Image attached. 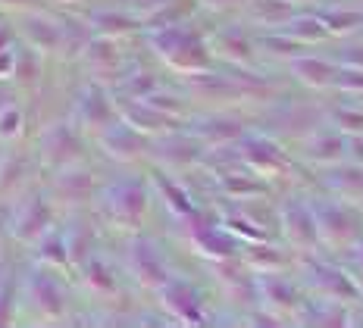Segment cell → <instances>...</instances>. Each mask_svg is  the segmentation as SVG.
I'll return each instance as SVG.
<instances>
[{"mask_svg": "<svg viewBox=\"0 0 363 328\" xmlns=\"http://www.w3.org/2000/svg\"><path fill=\"white\" fill-rule=\"evenodd\" d=\"M147 41H150V50L176 72L198 75L213 66V53H210L207 38H203L198 28L188 26V22L157 28V32L147 35Z\"/></svg>", "mask_w": 363, "mask_h": 328, "instance_id": "cell-1", "label": "cell"}, {"mask_svg": "<svg viewBox=\"0 0 363 328\" xmlns=\"http://www.w3.org/2000/svg\"><path fill=\"white\" fill-rule=\"evenodd\" d=\"M101 200H104V213L113 222L123 228H135L145 219L150 197H147L145 179H123V181H113L110 188H104Z\"/></svg>", "mask_w": 363, "mask_h": 328, "instance_id": "cell-2", "label": "cell"}, {"mask_svg": "<svg viewBox=\"0 0 363 328\" xmlns=\"http://www.w3.org/2000/svg\"><path fill=\"white\" fill-rule=\"evenodd\" d=\"M38 154L50 166V169H63L85 157V138L82 128H75L72 122H54L50 128H44L41 141H38Z\"/></svg>", "mask_w": 363, "mask_h": 328, "instance_id": "cell-3", "label": "cell"}, {"mask_svg": "<svg viewBox=\"0 0 363 328\" xmlns=\"http://www.w3.org/2000/svg\"><path fill=\"white\" fill-rule=\"evenodd\" d=\"M26 300L41 319H60L66 312V291L50 269L32 266L26 276Z\"/></svg>", "mask_w": 363, "mask_h": 328, "instance_id": "cell-4", "label": "cell"}, {"mask_svg": "<svg viewBox=\"0 0 363 328\" xmlns=\"http://www.w3.org/2000/svg\"><path fill=\"white\" fill-rule=\"evenodd\" d=\"M235 150H238L241 163L257 175H285L291 169L289 154H285L272 138H263V135H247L245 132L235 141Z\"/></svg>", "mask_w": 363, "mask_h": 328, "instance_id": "cell-5", "label": "cell"}, {"mask_svg": "<svg viewBox=\"0 0 363 328\" xmlns=\"http://www.w3.org/2000/svg\"><path fill=\"white\" fill-rule=\"evenodd\" d=\"M157 294H160L163 310L169 312L172 319H179V322H185V325H203V322H207V316H203L201 291L191 285V281L169 276L160 288H157Z\"/></svg>", "mask_w": 363, "mask_h": 328, "instance_id": "cell-6", "label": "cell"}, {"mask_svg": "<svg viewBox=\"0 0 363 328\" xmlns=\"http://www.w3.org/2000/svg\"><path fill=\"white\" fill-rule=\"evenodd\" d=\"M75 119H79L82 135H101L110 122L119 119L116 113V101L107 94V88L97 85V81H88L79 94V103H75Z\"/></svg>", "mask_w": 363, "mask_h": 328, "instance_id": "cell-7", "label": "cell"}, {"mask_svg": "<svg viewBox=\"0 0 363 328\" xmlns=\"http://www.w3.org/2000/svg\"><path fill=\"white\" fill-rule=\"evenodd\" d=\"M48 228H54V207L44 194H28L19 210L10 213V234L16 241L35 244Z\"/></svg>", "mask_w": 363, "mask_h": 328, "instance_id": "cell-8", "label": "cell"}, {"mask_svg": "<svg viewBox=\"0 0 363 328\" xmlns=\"http://www.w3.org/2000/svg\"><path fill=\"white\" fill-rule=\"evenodd\" d=\"M97 138H101L104 154L116 159V163H135V159H145L150 154V138L141 135L138 128H132L125 119L110 122Z\"/></svg>", "mask_w": 363, "mask_h": 328, "instance_id": "cell-9", "label": "cell"}, {"mask_svg": "<svg viewBox=\"0 0 363 328\" xmlns=\"http://www.w3.org/2000/svg\"><path fill=\"white\" fill-rule=\"evenodd\" d=\"M128 272H132V278L138 281L141 288H150V291H157V288L169 278V269H166L160 250H157L145 234H135V238L128 241Z\"/></svg>", "mask_w": 363, "mask_h": 328, "instance_id": "cell-10", "label": "cell"}, {"mask_svg": "<svg viewBox=\"0 0 363 328\" xmlns=\"http://www.w3.org/2000/svg\"><path fill=\"white\" fill-rule=\"evenodd\" d=\"M116 113L119 119H125L132 128H138L141 135L147 138H157V135H166V132H176L182 125L179 116H166L157 106H150L147 101H135V97H116Z\"/></svg>", "mask_w": 363, "mask_h": 328, "instance_id": "cell-11", "label": "cell"}, {"mask_svg": "<svg viewBox=\"0 0 363 328\" xmlns=\"http://www.w3.org/2000/svg\"><path fill=\"white\" fill-rule=\"evenodd\" d=\"M16 32L22 38V44H28V47H35L38 53H60L63 47V22L44 16V13L38 10H26L19 16V26Z\"/></svg>", "mask_w": 363, "mask_h": 328, "instance_id": "cell-12", "label": "cell"}, {"mask_svg": "<svg viewBox=\"0 0 363 328\" xmlns=\"http://www.w3.org/2000/svg\"><path fill=\"white\" fill-rule=\"evenodd\" d=\"M313 222H316V234L320 241L332 244V247H347L357 238V222L345 207L338 203H313Z\"/></svg>", "mask_w": 363, "mask_h": 328, "instance_id": "cell-13", "label": "cell"}, {"mask_svg": "<svg viewBox=\"0 0 363 328\" xmlns=\"http://www.w3.org/2000/svg\"><path fill=\"white\" fill-rule=\"evenodd\" d=\"M147 157H157L166 166H191L203 157V144L194 138V135H185L176 128V132H166V135L150 138Z\"/></svg>", "mask_w": 363, "mask_h": 328, "instance_id": "cell-14", "label": "cell"}, {"mask_svg": "<svg viewBox=\"0 0 363 328\" xmlns=\"http://www.w3.org/2000/svg\"><path fill=\"white\" fill-rule=\"evenodd\" d=\"M79 57L85 60L91 75L101 79V81H113V79H119V72H123V50H119L116 38L91 35Z\"/></svg>", "mask_w": 363, "mask_h": 328, "instance_id": "cell-15", "label": "cell"}, {"mask_svg": "<svg viewBox=\"0 0 363 328\" xmlns=\"http://www.w3.org/2000/svg\"><path fill=\"white\" fill-rule=\"evenodd\" d=\"M191 244L198 247L201 256L207 259H229L238 256V241L225 225H210L191 216Z\"/></svg>", "mask_w": 363, "mask_h": 328, "instance_id": "cell-16", "label": "cell"}, {"mask_svg": "<svg viewBox=\"0 0 363 328\" xmlns=\"http://www.w3.org/2000/svg\"><path fill=\"white\" fill-rule=\"evenodd\" d=\"M310 272V285H316V291L326 294L329 300H360V288L357 281L347 276L345 269H335L332 263H310L307 266Z\"/></svg>", "mask_w": 363, "mask_h": 328, "instance_id": "cell-17", "label": "cell"}, {"mask_svg": "<svg viewBox=\"0 0 363 328\" xmlns=\"http://www.w3.org/2000/svg\"><path fill=\"white\" fill-rule=\"evenodd\" d=\"M282 232H285V241L298 250H310V247L320 244L316 222H313V210L301 200H289L282 207Z\"/></svg>", "mask_w": 363, "mask_h": 328, "instance_id": "cell-18", "label": "cell"}, {"mask_svg": "<svg viewBox=\"0 0 363 328\" xmlns=\"http://www.w3.org/2000/svg\"><path fill=\"white\" fill-rule=\"evenodd\" d=\"M257 300L272 312H298L301 310V291L285 278H276V272H260L257 278Z\"/></svg>", "mask_w": 363, "mask_h": 328, "instance_id": "cell-19", "label": "cell"}, {"mask_svg": "<svg viewBox=\"0 0 363 328\" xmlns=\"http://www.w3.org/2000/svg\"><path fill=\"white\" fill-rule=\"evenodd\" d=\"M94 175H91L85 166L72 163V166H63V169H57V179H54V197L63 203H69V207H79V203H85L94 197Z\"/></svg>", "mask_w": 363, "mask_h": 328, "instance_id": "cell-20", "label": "cell"}, {"mask_svg": "<svg viewBox=\"0 0 363 328\" xmlns=\"http://www.w3.org/2000/svg\"><path fill=\"white\" fill-rule=\"evenodd\" d=\"M210 44V53L219 60H229V63L241 66V69H251L254 66V57H257V47H254V38L245 35L241 28H223V32L213 35Z\"/></svg>", "mask_w": 363, "mask_h": 328, "instance_id": "cell-21", "label": "cell"}, {"mask_svg": "<svg viewBox=\"0 0 363 328\" xmlns=\"http://www.w3.org/2000/svg\"><path fill=\"white\" fill-rule=\"evenodd\" d=\"M88 28L91 35H104V38H125L141 32V19L128 10H113V6H94L88 10Z\"/></svg>", "mask_w": 363, "mask_h": 328, "instance_id": "cell-22", "label": "cell"}, {"mask_svg": "<svg viewBox=\"0 0 363 328\" xmlns=\"http://www.w3.org/2000/svg\"><path fill=\"white\" fill-rule=\"evenodd\" d=\"M191 135L198 138L203 147H225V144H235L245 135V125L232 116H207L201 122H194Z\"/></svg>", "mask_w": 363, "mask_h": 328, "instance_id": "cell-23", "label": "cell"}, {"mask_svg": "<svg viewBox=\"0 0 363 328\" xmlns=\"http://www.w3.org/2000/svg\"><path fill=\"white\" fill-rule=\"evenodd\" d=\"M335 66H338V63H332V60H326V57H307V53H301V57L289 60V69H291L294 79H298L301 85L316 88V91L332 88V79H335Z\"/></svg>", "mask_w": 363, "mask_h": 328, "instance_id": "cell-24", "label": "cell"}, {"mask_svg": "<svg viewBox=\"0 0 363 328\" xmlns=\"http://www.w3.org/2000/svg\"><path fill=\"white\" fill-rule=\"evenodd\" d=\"M79 272H82V281L88 285V291L101 294V297H113L119 294V281H116V272L110 269V263L104 256L91 254L79 263Z\"/></svg>", "mask_w": 363, "mask_h": 328, "instance_id": "cell-25", "label": "cell"}, {"mask_svg": "<svg viewBox=\"0 0 363 328\" xmlns=\"http://www.w3.org/2000/svg\"><path fill=\"white\" fill-rule=\"evenodd\" d=\"M304 154L313 159V163H338L345 157V135L338 128H316L310 135Z\"/></svg>", "mask_w": 363, "mask_h": 328, "instance_id": "cell-26", "label": "cell"}, {"mask_svg": "<svg viewBox=\"0 0 363 328\" xmlns=\"http://www.w3.org/2000/svg\"><path fill=\"white\" fill-rule=\"evenodd\" d=\"M198 6V0H166L157 10L145 13L141 19V28L145 32H157V28H166V26H179V22H188Z\"/></svg>", "mask_w": 363, "mask_h": 328, "instance_id": "cell-27", "label": "cell"}, {"mask_svg": "<svg viewBox=\"0 0 363 328\" xmlns=\"http://www.w3.org/2000/svg\"><path fill=\"white\" fill-rule=\"evenodd\" d=\"M247 13L254 22L267 28H285L298 16L294 13V0H247Z\"/></svg>", "mask_w": 363, "mask_h": 328, "instance_id": "cell-28", "label": "cell"}, {"mask_svg": "<svg viewBox=\"0 0 363 328\" xmlns=\"http://www.w3.org/2000/svg\"><path fill=\"white\" fill-rule=\"evenodd\" d=\"M238 256L247 269H257V272H279L285 266L282 250L272 247L269 241H251L247 247H238Z\"/></svg>", "mask_w": 363, "mask_h": 328, "instance_id": "cell-29", "label": "cell"}, {"mask_svg": "<svg viewBox=\"0 0 363 328\" xmlns=\"http://www.w3.org/2000/svg\"><path fill=\"white\" fill-rule=\"evenodd\" d=\"M154 185H157V191H160V197L166 200V207L176 213V216H182V219L198 216V210H194V200L188 197V191L182 188L179 181H172L166 172H160V169L154 172Z\"/></svg>", "mask_w": 363, "mask_h": 328, "instance_id": "cell-30", "label": "cell"}, {"mask_svg": "<svg viewBox=\"0 0 363 328\" xmlns=\"http://www.w3.org/2000/svg\"><path fill=\"white\" fill-rule=\"evenodd\" d=\"M326 185L347 200H363V166H335L332 172H326Z\"/></svg>", "mask_w": 363, "mask_h": 328, "instance_id": "cell-31", "label": "cell"}, {"mask_svg": "<svg viewBox=\"0 0 363 328\" xmlns=\"http://www.w3.org/2000/svg\"><path fill=\"white\" fill-rule=\"evenodd\" d=\"M19 88H38L41 81V53L28 44L16 47V63H13V79Z\"/></svg>", "mask_w": 363, "mask_h": 328, "instance_id": "cell-32", "label": "cell"}, {"mask_svg": "<svg viewBox=\"0 0 363 328\" xmlns=\"http://www.w3.org/2000/svg\"><path fill=\"white\" fill-rule=\"evenodd\" d=\"M28 175V157L22 150H4L0 157V194H10Z\"/></svg>", "mask_w": 363, "mask_h": 328, "instance_id": "cell-33", "label": "cell"}, {"mask_svg": "<svg viewBox=\"0 0 363 328\" xmlns=\"http://www.w3.org/2000/svg\"><path fill=\"white\" fill-rule=\"evenodd\" d=\"M313 16L320 19L323 26H326V32L335 35V38L354 35L357 28H363V13L360 10H316Z\"/></svg>", "mask_w": 363, "mask_h": 328, "instance_id": "cell-34", "label": "cell"}, {"mask_svg": "<svg viewBox=\"0 0 363 328\" xmlns=\"http://www.w3.org/2000/svg\"><path fill=\"white\" fill-rule=\"evenodd\" d=\"M219 188H223L229 197H238V200L267 194V185H263L260 175H245V172H225V175H219Z\"/></svg>", "mask_w": 363, "mask_h": 328, "instance_id": "cell-35", "label": "cell"}, {"mask_svg": "<svg viewBox=\"0 0 363 328\" xmlns=\"http://www.w3.org/2000/svg\"><path fill=\"white\" fill-rule=\"evenodd\" d=\"M257 53H263L267 60H294L304 53L307 44L294 41L291 35H263L260 41H254Z\"/></svg>", "mask_w": 363, "mask_h": 328, "instance_id": "cell-36", "label": "cell"}, {"mask_svg": "<svg viewBox=\"0 0 363 328\" xmlns=\"http://www.w3.org/2000/svg\"><path fill=\"white\" fill-rule=\"evenodd\" d=\"M38 256L48 266H69V247H66V234L60 228H48L41 238L35 241Z\"/></svg>", "mask_w": 363, "mask_h": 328, "instance_id": "cell-37", "label": "cell"}, {"mask_svg": "<svg viewBox=\"0 0 363 328\" xmlns=\"http://www.w3.org/2000/svg\"><path fill=\"white\" fill-rule=\"evenodd\" d=\"M285 28H289V35L294 38V41H301V44H320V41H326L329 38L326 26H323L313 13H310V16H294Z\"/></svg>", "mask_w": 363, "mask_h": 328, "instance_id": "cell-38", "label": "cell"}, {"mask_svg": "<svg viewBox=\"0 0 363 328\" xmlns=\"http://www.w3.org/2000/svg\"><path fill=\"white\" fill-rule=\"evenodd\" d=\"M13 310H16V276L10 263H0V325L13 322Z\"/></svg>", "mask_w": 363, "mask_h": 328, "instance_id": "cell-39", "label": "cell"}, {"mask_svg": "<svg viewBox=\"0 0 363 328\" xmlns=\"http://www.w3.org/2000/svg\"><path fill=\"white\" fill-rule=\"evenodd\" d=\"M157 88H160V85H157V75L147 72V69H138V72L125 75V79L119 81V91H123V97H135V101H145V97L154 94Z\"/></svg>", "mask_w": 363, "mask_h": 328, "instance_id": "cell-40", "label": "cell"}, {"mask_svg": "<svg viewBox=\"0 0 363 328\" xmlns=\"http://www.w3.org/2000/svg\"><path fill=\"white\" fill-rule=\"evenodd\" d=\"M66 234V232H63ZM91 228L85 222H75V228L66 234V247H69V263H82L85 256H91Z\"/></svg>", "mask_w": 363, "mask_h": 328, "instance_id": "cell-41", "label": "cell"}, {"mask_svg": "<svg viewBox=\"0 0 363 328\" xmlns=\"http://www.w3.org/2000/svg\"><path fill=\"white\" fill-rule=\"evenodd\" d=\"M332 122L342 135H363V110L360 106H338L332 113Z\"/></svg>", "mask_w": 363, "mask_h": 328, "instance_id": "cell-42", "label": "cell"}, {"mask_svg": "<svg viewBox=\"0 0 363 328\" xmlns=\"http://www.w3.org/2000/svg\"><path fill=\"white\" fill-rule=\"evenodd\" d=\"M22 125H26V116H22V110H19L16 101L0 110V141H4V138H19Z\"/></svg>", "mask_w": 363, "mask_h": 328, "instance_id": "cell-43", "label": "cell"}, {"mask_svg": "<svg viewBox=\"0 0 363 328\" xmlns=\"http://www.w3.org/2000/svg\"><path fill=\"white\" fill-rule=\"evenodd\" d=\"M332 88L351 91V94H360V97H363V69H357V66H335V79H332Z\"/></svg>", "mask_w": 363, "mask_h": 328, "instance_id": "cell-44", "label": "cell"}, {"mask_svg": "<svg viewBox=\"0 0 363 328\" xmlns=\"http://www.w3.org/2000/svg\"><path fill=\"white\" fill-rule=\"evenodd\" d=\"M145 101L150 106H157L160 113H166V116H182V113H185V101L176 97V94H169V91H163V88H157L154 94L145 97Z\"/></svg>", "mask_w": 363, "mask_h": 328, "instance_id": "cell-45", "label": "cell"}, {"mask_svg": "<svg viewBox=\"0 0 363 328\" xmlns=\"http://www.w3.org/2000/svg\"><path fill=\"white\" fill-rule=\"evenodd\" d=\"M338 66H357V69H363V44L345 47L342 53H338Z\"/></svg>", "mask_w": 363, "mask_h": 328, "instance_id": "cell-46", "label": "cell"}, {"mask_svg": "<svg viewBox=\"0 0 363 328\" xmlns=\"http://www.w3.org/2000/svg\"><path fill=\"white\" fill-rule=\"evenodd\" d=\"M345 157H351L357 166H363V135H347L345 138Z\"/></svg>", "mask_w": 363, "mask_h": 328, "instance_id": "cell-47", "label": "cell"}, {"mask_svg": "<svg viewBox=\"0 0 363 328\" xmlns=\"http://www.w3.org/2000/svg\"><path fill=\"white\" fill-rule=\"evenodd\" d=\"M13 63H16V44L6 50H0V81L13 79Z\"/></svg>", "mask_w": 363, "mask_h": 328, "instance_id": "cell-48", "label": "cell"}, {"mask_svg": "<svg viewBox=\"0 0 363 328\" xmlns=\"http://www.w3.org/2000/svg\"><path fill=\"white\" fill-rule=\"evenodd\" d=\"M0 10H13V13L41 10V0H0Z\"/></svg>", "mask_w": 363, "mask_h": 328, "instance_id": "cell-49", "label": "cell"}, {"mask_svg": "<svg viewBox=\"0 0 363 328\" xmlns=\"http://www.w3.org/2000/svg\"><path fill=\"white\" fill-rule=\"evenodd\" d=\"M247 0H198V6H207V10H232V6H241Z\"/></svg>", "mask_w": 363, "mask_h": 328, "instance_id": "cell-50", "label": "cell"}, {"mask_svg": "<svg viewBox=\"0 0 363 328\" xmlns=\"http://www.w3.org/2000/svg\"><path fill=\"white\" fill-rule=\"evenodd\" d=\"M160 4H166V0H128V10L132 13H150V10H157Z\"/></svg>", "mask_w": 363, "mask_h": 328, "instance_id": "cell-51", "label": "cell"}, {"mask_svg": "<svg viewBox=\"0 0 363 328\" xmlns=\"http://www.w3.org/2000/svg\"><path fill=\"white\" fill-rule=\"evenodd\" d=\"M13 44H16V28H10V26H4V22H0V50L13 47Z\"/></svg>", "mask_w": 363, "mask_h": 328, "instance_id": "cell-52", "label": "cell"}, {"mask_svg": "<svg viewBox=\"0 0 363 328\" xmlns=\"http://www.w3.org/2000/svg\"><path fill=\"white\" fill-rule=\"evenodd\" d=\"M247 322H251V325H279L282 319H279V316H267V312H254Z\"/></svg>", "mask_w": 363, "mask_h": 328, "instance_id": "cell-53", "label": "cell"}, {"mask_svg": "<svg viewBox=\"0 0 363 328\" xmlns=\"http://www.w3.org/2000/svg\"><path fill=\"white\" fill-rule=\"evenodd\" d=\"M13 103V94H10V88L4 85V81H0V110H4V106H10Z\"/></svg>", "mask_w": 363, "mask_h": 328, "instance_id": "cell-54", "label": "cell"}, {"mask_svg": "<svg viewBox=\"0 0 363 328\" xmlns=\"http://www.w3.org/2000/svg\"><path fill=\"white\" fill-rule=\"evenodd\" d=\"M357 266H360V276H363V244L357 247Z\"/></svg>", "mask_w": 363, "mask_h": 328, "instance_id": "cell-55", "label": "cell"}, {"mask_svg": "<svg viewBox=\"0 0 363 328\" xmlns=\"http://www.w3.org/2000/svg\"><path fill=\"white\" fill-rule=\"evenodd\" d=\"M60 4H72V0H60Z\"/></svg>", "mask_w": 363, "mask_h": 328, "instance_id": "cell-56", "label": "cell"}, {"mask_svg": "<svg viewBox=\"0 0 363 328\" xmlns=\"http://www.w3.org/2000/svg\"><path fill=\"white\" fill-rule=\"evenodd\" d=\"M0 157H4V147H0Z\"/></svg>", "mask_w": 363, "mask_h": 328, "instance_id": "cell-57", "label": "cell"}]
</instances>
